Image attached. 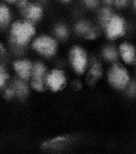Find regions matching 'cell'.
Here are the masks:
<instances>
[{"instance_id": "6da1fadb", "label": "cell", "mask_w": 136, "mask_h": 154, "mask_svg": "<svg viewBox=\"0 0 136 154\" xmlns=\"http://www.w3.org/2000/svg\"><path fill=\"white\" fill-rule=\"evenodd\" d=\"M34 27L27 22H17L11 28L13 39L19 45H25L34 34Z\"/></svg>"}, {"instance_id": "7a4b0ae2", "label": "cell", "mask_w": 136, "mask_h": 154, "mask_svg": "<svg viewBox=\"0 0 136 154\" xmlns=\"http://www.w3.org/2000/svg\"><path fill=\"white\" fill-rule=\"evenodd\" d=\"M109 80L113 86L121 89L127 85L129 80V77L124 67L119 64H115L110 69Z\"/></svg>"}, {"instance_id": "3957f363", "label": "cell", "mask_w": 136, "mask_h": 154, "mask_svg": "<svg viewBox=\"0 0 136 154\" xmlns=\"http://www.w3.org/2000/svg\"><path fill=\"white\" fill-rule=\"evenodd\" d=\"M33 47L43 55L51 56L55 53L57 45L51 38L44 36H41L36 40L33 43Z\"/></svg>"}, {"instance_id": "277c9868", "label": "cell", "mask_w": 136, "mask_h": 154, "mask_svg": "<svg viewBox=\"0 0 136 154\" xmlns=\"http://www.w3.org/2000/svg\"><path fill=\"white\" fill-rule=\"evenodd\" d=\"M125 32L123 20L118 17H112L107 23V35L111 39H115L122 36Z\"/></svg>"}, {"instance_id": "5b68a950", "label": "cell", "mask_w": 136, "mask_h": 154, "mask_svg": "<svg viewBox=\"0 0 136 154\" xmlns=\"http://www.w3.org/2000/svg\"><path fill=\"white\" fill-rule=\"evenodd\" d=\"M70 59L75 71L79 74L83 73L86 66V55L84 50L79 47L73 48L70 54Z\"/></svg>"}, {"instance_id": "8992f818", "label": "cell", "mask_w": 136, "mask_h": 154, "mask_svg": "<svg viewBox=\"0 0 136 154\" xmlns=\"http://www.w3.org/2000/svg\"><path fill=\"white\" fill-rule=\"evenodd\" d=\"M47 83L54 92L63 89L66 84V78L63 72L58 69L53 70L47 76Z\"/></svg>"}, {"instance_id": "52a82bcc", "label": "cell", "mask_w": 136, "mask_h": 154, "mask_svg": "<svg viewBox=\"0 0 136 154\" xmlns=\"http://www.w3.org/2000/svg\"><path fill=\"white\" fill-rule=\"evenodd\" d=\"M45 72V68L41 63H37L33 70L32 85L36 90L42 91L44 89L43 78Z\"/></svg>"}, {"instance_id": "ba28073f", "label": "cell", "mask_w": 136, "mask_h": 154, "mask_svg": "<svg viewBox=\"0 0 136 154\" xmlns=\"http://www.w3.org/2000/svg\"><path fill=\"white\" fill-rule=\"evenodd\" d=\"M16 72L23 79H28L31 75V64L27 60H21L16 62L14 64Z\"/></svg>"}, {"instance_id": "9c48e42d", "label": "cell", "mask_w": 136, "mask_h": 154, "mask_svg": "<svg viewBox=\"0 0 136 154\" xmlns=\"http://www.w3.org/2000/svg\"><path fill=\"white\" fill-rule=\"evenodd\" d=\"M120 53L124 61L131 64L134 60L135 51L132 46L128 43H123L121 45Z\"/></svg>"}, {"instance_id": "30bf717a", "label": "cell", "mask_w": 136, "mask_h": 154, "mask_svg": "<svg viewBox=\"0 0 136 154\" xmlns=\"http://www.w3.org/2000/svg\"><path fill=\"white\" fill-rule=\"evenodd\" d=\"M70 141L68 137H60L49 140L43 144V147L46 149H57L65 146Z\"/></svg>"}, {"instance_id": "8fae6325", "label": "cell", "mask_w": 136, "mask_h": 154, "mask_svg": "<svg viewBox=\"0 0 136 154\" xmlns=\"http://www.w3.org/2000/svg\"><path fill=\"white\" fill-rule=\"evenodd\" d=\"M102 75V68L99 63H94L91 68L88 75V82L89 84H93L97 82Z\"/></svg>"}, {"instance_id": "7c38bea8", "label": "cell", "mask_w": 136, "mask_h": 154, "mask_svg": "<svg viewBox=\"0 0 136 154\" xmlns=\"http://www.w3.org/2000/svg\"><path fill=\"white\" fill-rule=\"evenodd\" d=\"M42 14L41 8L37 5L30 6L26 11V15L28 18L32 20H38Z\"/></svg>"}, {"instance_id": "4fadbf2b", "label": "cell", "mask_w": 136, "mask_h": 154, "mask_svg": "<svg viewBox=\"0 0 136 154\" xmlns=\"http://www.w3.org/2000/svg\"><path fill=\"white\" fill-rule=\"evenodd\" d=\"M13 91L18 96L24 97L26 96L28 93V87L24 82L21 81H17L15 83Z\"/></svg>"}, {"instance_id": "5bb4252c", "label": "cell", "mask_w": 136, "mask_h": 154, "mask_svg": "<svg viewBox=\"0 0 136 154\" xmlns=\"http://www.w3.org/2000/svg\"><path fill=\"white\" fill-rule=\"evenodd\" d=\"M10 18V13L8 8L5 6H0V24L8 22Z\"/></svg>"}, {"instance_id": "9a60e30c", "label": "cell", "mask_w": 136, "mask_h": 154, "mask_svg": "<svg viewBox=\"0 0 136 154\" xmlns=\"http://www.w3.org/2000/svg\"><path fill=\"white\" fill-rule=\"evenodd\" d=\"M92 26L87 22H81L76 26V30L79 34H83L85 36L86 33L89 31Z\"/></svg>"}, {"instance_id": "2e32d148", "label": "cell", "mask_w": 136, "mask_h": 154, "mask_svg": "<svg viewBox=\"0 0 136 154\" xmlns=\"http://www.w3.org/2000/svg\"><path fill=\"white\" fill-rule=\"evenodd\" d=\"M99 30L96 27L92 26L89 31L86 33V34L84 36V37L87 39L92 40V39H96L97 37L99 36Z\"/></svg>"}, {"instance_id": "e0dca14e", "label": "cell", "mask_w": 136, "mask_h": 154, "mask_svg": "<svg viewBox=\"0 0 136 154\" xmlns=\"http://www.w3.org/2000/svg\"><path fill=\"white\" fill-rule=\"evenodd\" d=\"M104 55L105 57L108 60H113L116 59L117 54L115 51L110 48H106L104 51Z\"/></svg>"}, {"instance_id": "ac0fdd59", "label": "cell", "mask_w": 136, "mask_h": 154, "mask_svg": "<svg viewBox=\"0 0 136 154\" xmlns=\"http://www.w3.org/2000/svg\"><path fill=\"white\" fill-rule=\"evenodd\" d=\"M8 75L6 73L4 68L0 66V88L2 87L8 79Z\"/></svg>"}, {"instance_id": "d6986e66", "label": "cell", "mask_w": 136, "mask_h": 154, "mask_svg": "<svg viewBox=\"0 0 136 154\" xmlns=\"http://www.w3.org/2000/svg\"><path fill=\"white\" fill-rule=\"evenodd\" d=\"M56 33L58 36L61 38H64L67 35V31L65 27L59 26L56 29Z\"/></svg>"}, {"instance_id": "ffe728a7", "label": "cell", "mask_w": 136, "mask_h": 154, "mask_svg": "<svg viewBox=\"0 0 136 154\" xmlns=\"http://www.w3.org/2000/svg\"><path fill=\"white\" fill-rule=\"evenodd\" d=\"M14 91L13 89H8L5 92V96L6 97L11 98L14 94Z\"/></svg>"}, {"instance_id": "44dd1931", "label": "cell", "mask_w": 136, "mask_h": 154, "mask_svg": "<svg viewBox=\"0 0 136 154\" xmlns=\"http://www.w3.org/2000/svg\"><path fill=\"white\" fill-rule=\"evenodd\" d=\"M129 93L131 94H134L136 93V85H132L131 86V88L129 89Z\"/></svg>"}, {"instance_id": "7402d4cb", "label": "cell", "mask_w": 136, "mask_h": 154, "mask_svg": "<svg viewBox=\"0 0 136 154\" xmlns=\"http://www.w3.org/2000/svg\"><path fill=\"white\" fill-rule=\"evenodd\" d=\"M86 2L90 6H93L96 5V1H86Z\"/></svg>"}, {"instance_id": "603a6c76", "label": "cell", "mask_w": 136, "mask_h": 154, "mask_svg": "<svg viewBox=\"0 0 136 154\" xmlns=\"http://www.w3.org/2000/svg\"><path fill=\"white\" fill-rule=\"evenodd\" d=\"M2 48V45L0 44V50H1V49Z\"/></svg>"}, {"instance_id": "cb8c5ba5", "label": "cell", "mask_w": 136, "mask_h": 154, "mask_svg": "<svg viewBox=\"0 0 136 154\" xmlns=\"http://www.w3.org/2000/svg\"><path fill=\"white\" fill-rule=\"evenodd\" d=\"M135 6H136V2H135Z\"/></svg>"}]
</instances>
